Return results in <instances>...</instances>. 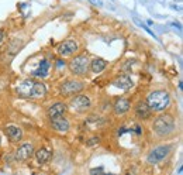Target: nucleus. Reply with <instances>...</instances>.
I'll list each match as a JSON object with an SVG mask.
<instances>
[{"label":"nucleus","mask_w":183,"mask_h":175,"mask_svg":"<svg viewBox=\"0 0 183 175\" xmlns=\"http://www.w3.org/2000/svg\"><path fill=\"white\" fill-rule=\"evenodd\" d=\"M169 103H170V96L165 91H154L149 93L148 99H146V105L152 112L165 110L169 106Z\"/></svg>","instance_id":"nucleus-1"},{"label":"nucleus","mask_w":183,"mask_h":175,"mask_svg":"<svg viewBox=\"0 0 183 175\" xmlns=\"http://www.w3.org/2000/svg\"><path fill=\"white\" fill-rule=\"evenodd\" d=\"M99 141H100V137H92V138L87 141L86 144L89 145V147H92V145H96V144H99Z\"/></svg>","instance_id":"nucleus-20"},{"label":"nucleus","mask_w":183,"mask_h":175,"mask_svg":"<svg viewBox=\"0 0 183 175\" xmlns=\"http://www.w3.org/2000/svg\"><path fill=\"white\" fill-rule=\"evenodd\" d=\"M56 62H58V67H59V68L62 67V65H63V67H65V61H62V59H59V61H56Z\"/></svg>","instance_id":"nucleus-24"},{"label":"nucleus","mask_w":183,"mask_h":175,"mask_svg":"<svg viewBox=\"0 0 183 175\" xmlns=\"http://www.w3.org/2000/svg\"><path fill=\"white\" fill-rule=\"evenodd\" d=\"M83 89V83L79 82V81H66L61 85V93L65 96H71L75 95V93L80 92Z\"/></svg>","instance_id":"nucleus-5"},{"label":"nucleus","mask_w":183,"mask_h":175,"mask_svg":"<svg viewBox=\"0 0 183 175\" xmlns=\"http://www.w3.org/2000/svg\"><path fill=\"white\" fill-rule=\"evenodd\" d=\"M135 115L140 117V119H148L151 116V109L148 107V105L144 103V102H140V103L135 106Z\"/></svg>","instance_id":"nucleus-15"},{"label":"nucleus","mask_w":183,"mask_h":175,"mask_svg":"<svg viewBox=\"0 0 183 175\" xmlns=\"http://www.w3.org/2000/svg\"><path fill=\"white\" fill-rule=\"evenodd\" d=\"M89 64H90V61H89L87 55H78L69 62V69L75 75H85L89 69Z\"/></svg>","instance_id":"nucleus-3"},{"label":"nucleus","mask_w":183,"mask_h":175,"mask_svg":"<svg viewBox=\"0 0 183 175\" xmlns=\"http://www.w3.org/2000/svg\"><path fill=\"white\" fill-rule=\"evenodd\" d=\"M170 151V147L169 145H159V147H156V148H154L151 153H149V155H148V162L149 164H158L159 161H162L164 158L169 154Z\"/></svg>","instance_id":"nucleus-4"},{"label":"nucleus","mask_w":183,"mask_h":175,"mask_svg":"<svg viewBox=\"0 0 183 175\" xmlns=\"http://www.w3.org/2000/svg\"><path fill=\"white\" fill-rule=\"evenodd\" d=\"M89 65H90V69L95 74H100V72L107 67V62H106L103 58H95Z\"/></svg>","instance_id":"nucleus-17"},{"label":"nucleus","mask_w":183,"mask_h":175,"mask_svg":"<svg viewBox=\"0 0 183 175\" xmlns=\"http://www.w3.org/2000/svg\"><path fill=\"white\" fill-rule=\"evenodd\" d=\"M51 124L56 131H68L69 130V121L65 119L62 116H56V117H52L51 120Z\"/></svg>","instance_id":"nucleus-11"},{"label":"nucleus","mask_w":183,"mask_h":175,"mask_svg":"<svg viewBox=\"0 0 183 175\" xmlns=\"http://www.w3.org/2000/svg\"><path fill=\"white\" fill-rule=\"evenodd\" d=\"M34 154V145L32 144H23L16 151V160L17 161H27Z\"/></svg>","instance_id":"nucleus-9"},{"label":"nucleus","mask_w":183,"mask_h":175,"mask_svg":"<svg viewBox=\"0 0 183 175\" xmlns=\"http://www.w3.org/2000/svg\"><path fill=\"white\" fill-rule=\"evenodd\" d=\"M103 167H99V168H93V169H90V174H97V172H103Z\"/></svg>","instance_id":"nucleus-21"},{"label":"nucleus","mask_w":183,"mask_h":175,"mask_svg":"<svg viewBox=\"0 0 183 175\" xmlns=\"http://www.w3.org/2000/svg\"><path fill=\"white\" fill-rule=\"evenodd\" d=\"M4 133L11 141H20L21 137H23L21 129H18L17 126H7V127L4 129Z\"/></svg>","instance_id":"nucleus-12"},{"label":"nucleus","mask_w":183,"mask_h":175,"mask_svg":"<svg viewBox=\"0 0 183 175\" xmlns=\"http://www.w3.org/2000/svg\"><path fill=\"white\" fill-rule=\"evenodd\" d=\"M58 54L62 55V56H68V55H72L75 51H78V44L73 40H66V41L61 42L58 45Z\"/></svg>","instance_id":"nucleus-7"},{"label":"nucleus","mask_w":183,"mask_h":175,"mask_svg":"<svg viewBox=\"0 0 183 175\" xmlns=\"http://www.w3.org/2000/svg\"><path fill=\"white\" fill-rule=\"evenodd\" d=\"M65 112H66V105L58 102V103L52 105V106L48 109V116L52 119V117H56V116H62Z\"/></svg>","instance_id":"nucleus-14"},{"label":"nucleus","mask_w":183,"mask_h":175,"mask_svg":"<svg viewBox=\"0 0 183 175\" xmlns=\"http://www.w3.org/2000/svg\"><path fill=\"white\" fill-rule=\"evenodd\" d=\"M3 40H4V31H3V30H0V45H2Z\"/></svg>","instance_id":"nucleus-23"},{"label":"nucleus","mask_w":183,"mask_h":175,"mask_svg":"<svg viewBox=\"0 0 183 175\" xmlns=\"http://www.w3.org/2000/svg\"><path fill=\"white\" fill-rule=\"evenodd\" d=\"M130 107H131L130 102L127 99H124V97H120V99L114 103V112H116V115H124V113H127L130 110Z\"/></svg>","instance_id":"nucleus-13"},{"label":"nucleus","mask_w":183,"mask_h":175,"mask_svg":"<svg viewBox=\"0 0 183 175\" xmlns=\"http://www.w3.org/2000/svg\"><path fill=\"white\" fill-rule=\"evenodd\" d=\"M48 69H50V62L47 59H42L39 62L38 69L32 71V76H37V78H44V76L48 75Z\"/></svg>","instance_id":"nucleus-16"},{"label":"nucleus","mask_w":183,"mask_h":175,"mask_svg":"<svg viewBox=\"0 0 183 175\" xmlns=\"http://www.w3.org/2000/svg\"><path fill=\"white\" fill-rule=\"evenodd\" d=\"M113 85H114L116 88L123 89V91H130V89L134 86V82L128 75H121L113 82Z\"/></svg>","instance_id":"nucleus-10"},{"label":"nucleus","mask_w":183,"mask_h":175,"mask_svg":"<svg viewBox=\"0 0 183 175\" xmlns=\"http://www.w3.org/2000/svg\"><path fill=\"white\" fill-rule=\"evenodd\" d=\"M71 106L78 112H86L89 107H90V99L85 95H79L76 96L75 99H72Z\"/></svg>","instance_id":"nucleus-8"},{"label":"nucleus","mask_w":183,"mask_h":175,"mask_svg":"<svg viewBox=\"0 0 183 175\" xmlns=\"http://www.w3.org/2000/svg\"><path fill=\"white\" fill-rule=\"evenodd\" d=\"M93 4H97V6H103V2L101 0H90Z\"/></svg>","instance_id":"nucleus-22"},{"label":"nucleus","mask_w":183,"mask_h":175,"mask_svg":"<svg viewBox=\"0 0 183 175\" xmlns=\"http://www.w3.org/2000/svg\"><path fill=\"white\" fill-rule=\"evenodd\" d=\"M135 133H137V134H141V129L138 127V126H137V127H135Z\"/></svg>","instance_id":"nucleus-26"},{"label":"nucleus","mask_w":183,"mask_h":175,"mask_svg":"<svg viewBox=\"0 0 183 175\" xmlns=\"http://www.w3.org/2000/svg\"><path fill=\"white\" fill-rule=\"evenodd\" d=\"M34 82L32 79H24L20 82L16 88V92L20 97H32V89H34Z\"/></svg>","instance_id":"nucleus-6"},{"label":"nucleus","mask_w":183,"mask_h":175,"mask_svg":"<svg viewBox=\"0 0 183 175\" xmlns=\"http://www.w3.org/2000/svg\"><path fill=\"white\" fill-rule=\"evenodd\" d=\"M35 157H37V161H38L39 164H45V162L50 160L51 153L48 151L47 148H39L38 151L35 153Z\"/></svg>","instance_id":"nucleus-19"},{"label":"nucleus","mask_w":183,"mask_h":175,"mask_svg":"<svg viewBox=\"0 0 183 175\" xmlns=\"http://www.w3.org/2000/svg\"><path fill=\"white\" fill-rule=\"evenodd\" d=\"M152 129L158 136H161V137L168 136V134H170L175 130V119L170 115L159 116L158 119H155V121H154Z\"/></svg>","instance_id":"nucleus-2"},{"label":"nucleus","mask_w":183,"mask_h":175,"mask_svg":"<svg viewBox=\"0 0 183 175\" xmlns=\"http://www.w3.org/2000/svg\"><path fill=\"white\" fill-rule=\"evenodd\" d=\"M47 95V86L42 82H34L32 89V97H44Z\"/></svg>","instance_id":"nucleus-18"},{"label":"nucleus","mask_w":183,"mask_h":175,"mask_svg":"<svg viewBox=\"0 0 183 175\" xmlns=\"http://www.w3.org/2000/svg\"><path fill=\"white\" fill-rule=\"evenodd\" d=\"M124 131H125V129H124V127H121V129L118 130V136H123V134H124Z\"/></svg>","instance_id":"nucleus-25"}]
</instances>
